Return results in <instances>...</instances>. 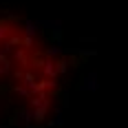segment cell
<instances>
[{
	"label": "cell",
	"instance_id": "6da1fadb",
	"mask_svg": "<svg viewBox=\"0 0 128 128\" xmlns=\"http://www.w3.org/2000/svg\"><path fill=\"white\" fill-rule=\"evenodd\" d=\"M0 86L33 104L55 86L53 55L16 20H0Z\"/></svg>",
	"mask_w": 128,
	"mask_h": 128
}]
</instances>
